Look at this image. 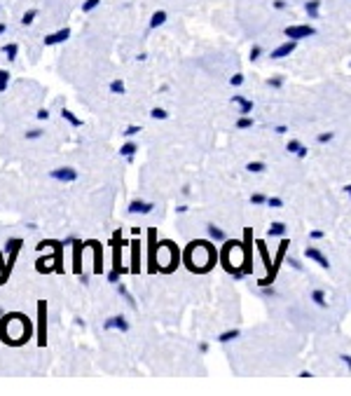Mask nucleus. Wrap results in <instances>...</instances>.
Returning a JSON list of instances; mask_svg holds the SVG:
<instances>
[{
	"label": "nucleus",
	"mask_w": 351,
	"mask_h": 396,
	"mask_svg": "<svg viewBox=\"0 0 351 396\" xmlns=\"http://www.w3.org/2000/svg\"><path fill=\"white\" fill-rule=\"evenodd\" d=\"M274 132H276V134H286V132H288V127H286V124H276V127H274Z\"/></svg>",
	"instance_id": "47"
},
{
	"label": "nucleus",
	"mask_w": 351,
	"mask_h": 396,
	"mask_svg": "<svg viewBox=\"0 0 351 396\" xmlns=\"http://www.w3.org/2000/svg\"><path fill=\"white\" fill-rule=\"evenodd\" d=\"M21 244H24V239H19V237L7 239V244H5L7 265H5V272L0 275V286H2V284L7 281V277H10V272H12V267H14V260H16V256H19V251H21Z\"/></svg>",
	"instance_id": "2"
},
{
	"label": "nucleus",
	"mask_w": 351,
	"mask_h": 396,
	"mask_svg": "<svg viewBox=\"0 0 351 396\" xmlns=\"http://www.w3.org/2000/svg\"><path fill=\"white\" fill-rule=\"evenodd\" d=\"M98 5H101V0H84V2H82V12H84V14L94 12Z\"/></svg>",
	"instance_id": "31"
},
{
	"label": "nucleus",
	"mask_w": 351,
	"mask_h": 396,
	"mask_svg": "<svg viewBox=\"0 0 351 396\" xmlns=\"http://www.w3.org/2000/svg\"><path fill=\"white\" fill-rule=\"evenodd\" d=\"M188 209H190L188 204H180V207H176V213H185Z\"/></svg>",
	"instance_id": "48"
},
{
	"label": "nucleus",
	"mask_w": 351,
	"mask_h": 396,
	"mask_svg": "<svg viewBox=\"0 0 351 396\" xmlns=\"http://www.w3.org/2000/svg\"><path fill=\"white\" fill-rule=\"evenodd\" d=\"M38 14H40V10H35V7H31V10H26V12L21 14V19H19V24L24 28L28 26H33L35 24V19H38Z\"/></svg>",
	"instance_id": "21"
},
{
	"label": "nucleus",
	"mask_w": 351,
	"mask_h": 396,
	"mask_svg": "<svg viewBox=\"0 0 351 396\" xmlns=\"http://www.w3.org/2000/svg\"><path fill=\"white\" fill-rule=\"evenodd\" d=\"M286 150L290 153V155H295V157H300V159H304L307 155H309V148L302 143V141H297V138H290L288 143H286Z\"/></svg>",
	"instance_id": "11"
},
{
	"label": "nucleus",
	"mask_w": 351,
	"mask_h": 396,
	"mask_svg": "<svg viewBox=\"0 0 351 396\" xmlns=\"http://www.w3.org/2000/svg\"><path fill=\"white\" fill-rule=\"evenodd\" d=\"M70 33H73V31H70V28H59V31H54V33H49V35H45V40H42V42H45V47H54V45H61V42H66V40L68 38H70Z\"/></svg>",
	"instance_id": "9"
},
{
	"label": "nucleus",
	"mask_w": 351,
	"mask_h": 396,
	"mask_svg": "<svg viewBox=\"0 0 351 396\" xmlns=\"http://www.w3.org/2000/svg\"><path fill=\"white\" fill-rule=\"evenodd\" d=\"M5 33H7V24H2V21H0V38H2Z\"/></svg>",
	"instance_id": "49"
},
{
	"label": "nucleus",
	"mask_w": 351,
	"mask_h": 396,
	"mask_svg": "<svg viewBox=\"0 0 351 396\" xmlns=\"http://www.w3.org/2000/svg\"><path fill=\"white\" fill-rule=\"evenodd\" d=\"M304 258L311 260V263H316L319 267H323V270H330V260H328V256L323 251H319L316 246H307L304 249Z\"/></svg>",
	"instance_id": "8"
},
{
	"label": "nucleus",
	"mask_w": 351,
	"mask_h": 396,
	"mask_svg": "<svg viewBox=\"0 0 351 396\" xmlns=\"http://www.w3.org/2000/svg\"><path fill=\"white\" fill-rule=\"evenodd\" d=\"M47 176H49V181H54V183L66 185V183H75L80 173H78L75 167H56V169H52Z\"/></svg>",
	"instance_id": "3"
},
{
	"label": "nucleus",
	"mask_w": 351,
	"mask_h": 396,
	"mask_svg": "<svg viewBox=\"0 0 351 396\" xmlns=\"http://www.w3.org/2000/svg\"><path fill=\"white\" fill-rule=\"evenodd\" d=\"M106 279H108L110 284L115 286V284H120V281H122V272H120V270H115V267H112V270H108V272H106Z\"/></svg>",
	"instance_id": "29"
},
{
	"label": "nucleus",
	"mask_w": 351,
	"mask_h": 396,
	"mask_svg": "<svg viewBox=\"0 0 351 396\" xmlns=\"http://www.w3.org/2000/svg\"><path fill=\"white\" fill-rule=\"evenodd\" d=\"M61 118H64V122H68L73 129H80V127H84V122H82V120L78 118L73 110H68V108H64V110H61Z\"/></svg>",
	"instance_id": "18"
},
{
	"label": "nucleus",
	"mask_w": 351,
	"mask_h": 396,
	"mask_svg": "<svg viewBox=\"0 0 351 396\" xmlns=\"http://www.w3.org/2000/svg\"><path fill=\"white\" fill-rule=\"evenodd\" d=\"M251 204H253V207H262V204H267V195H262V192L251 195Z\"/></svg>",
	"instance_id": "32"
},
{
	"label": "nucleus",
	"mask_w": 351,
	"mask_h": 396,
	"mask_svg": "<svg viewBox=\"0 0 351 396\" xmlns=\"http://www.w3.org/2000/svg\"><path fill=\"white\" fill-rule=\"evenodd\" d=\"M232 103H237L239 115H251V113H253V101L246 99V96H241V94H234V96H232Z\"/></svg>",
	"instance_id": "13"
},
{
	"label": "nucleus",
	"mask_w": 351,
	"mask_h": 396,
	"mask_svg": "<svg viewBox=\"0 0 351 396\" xmlns=\"http://www.w3.org/2000/svg\"><path fill=\"white\" fill-rule=\"evenodd\" d=\"M304 12L309 14V19H319V12H321V0H307V2H304Z\"/></svg>",
	"instance_id": "22"
},
{
	"label": "nucleus",
	"mask_w": 351,
	"mask_h": 396,
	"mask_svg": "<svg viewBox=\"0 0 351 396\" xmlns=\"http://www.w3.org/2000/svg\"><path fill=\"white\" fill-rule=\"evenodd\" d=\"M0 317H2V307H0Z\"/></svg>",
	"instance_id": "54"
},
{
	"label": "nucleus",
	"mask_w": 351,
	"mask_h": 396,
	"mask_svg": "<svg viewBox=\"0 0 351 396\" xmlns=\"http://www.w3.org/2000/svg\"><path fill=\"white\" fill-rule=\"evenodd\" d=\"M206 235H208V239H211V241H225V239H227V232H225L223 227H218L216 223L206 225Z\"/></svg>",
	"instance_id": "15"
},
{
	"label": "nucleus",
	"mask_w": 351,
	"mask_h": 396,
	"mask_svg": "<svg viewBox=\"0 0 351 396\" xmlns=\"http://www.w3.org/2000/svg\"><path fill=\"white\" fill-rule=\"evenodd\" d=\"M286 0H274V10H286Z\"/></svg>",
	"instance_id": "45"
},
{
	"label": "nucleus",
	"mask_w": 351,
	"mask_h": 396,
	"mask_svg": "<svg viewBox=\"0 0 351 396\" xmlns=\"http://www.w3.org/2000/svg\"><path fill=\"white\" fill-rule=\"evenodd\" d=\"M284 35L288 40H304V38H311L316 35V28L309 26V24H293V26H286L284 28Z\"/></svg>",
	"instance_id": "4"
},
{
	"label": "nucleus",
	"mask_w": 351,
	"mask_h": 396,
	"mask_svg": "<svg viewBox=\"0 0 351 396\" xmlns=\"http://www.w3.org/2000/svg\"><path fill=\"white\" fill-rule=\"evenodd\" d=\"M243 80H246V78H243V73H234V75L230 78V85H232V87H241Z\"/></svg>",
	"instance_id": "37"
},
{
	"label": "nucleus",
	"mask_w": 351,
	"mask_h": 396,
	"mask_svg": "<svg viewBox=\"0 0 351 396\" xmlns=\"http://www.w3.org/2000/svg\"><path fill=\"white\" fill-rule=\"evenodd\" d=\"M84 246H87V244L80 241V239L73 244V270H75L78 275L82 272V249H84Z\"/></svg>",
	"instance_id": "14"
},
{
	"label": "nucleus",
	"mask_w": 351,
	"mask_h": 396,
	"mask_svg": "<svg viewBox=\"0 0 351 396\" xmlns=\"http://www.w3.org/2000/svg\"><path fill=\"white\" fill-rule=\"evenodd\" d=\"M103 330H120V333H129L131 330V324H129V319L124 317V314H112L103 321Z\"/></svg>",
	"instance_id": "5"
},
{
	"label": "nucleus",
	"mask_w": 351,
	"mask_h": 396,
	"mask_svg": "<svg viewBox=\"0 0 351 396\" xmlns=\"http://www.w3.org/2000/svg\"><path fill=\"white\" fill-rule=\"evenodd\" d=\"M309 300L316 307H321V310H328V295H325V291L323 289H314L309 293Z\"/></svg>",
	"instance_id": "17"
},
{
	"label": "nucleus",
	"mask_w": 351,
	"mask_h": 396,
	"mask_svg": "<svg viewBox=\"0 0 351 396\" xmlns=\"http://www.w3.org/2000/svg\"><path fill=\"white\" fill-rule=\"evenodd\" d=\"M288 265H290V267H293V270H297V272H302V270H304V265L300 263V260H297V258H288Z\"/></svg>",
	"instance_id": "41"
},
{
	"label": "nucleus",
	"mask_w": 351,
	"mask_h": 396,
	"mask_svg": "<svg viewBox=\"0 0 351 396\" xmlns=\"http://www.w3.org/2000/svg\"><path fill=\"white\" fill-rule=\"evenodd\" d=\"M199 352H204V354H206V352H208V344L202 343V344H199Z\"/></svg>",
	"instance_id": "51"
},
{
	"label": "nucleus",
	"mask_w": 351,
	"mask_h": 396,
	"mask_svg": "<svg viewBox=\"0 0 351 396\" xmlns=\"http://www.w3.org/2000/svg\"><path fill=\"white\" fill-rule=\"evenodd\" d=\"M265 169H267V164L260 162V159H251V162L246 164V172H251V173H262Z\"/></svg>",
	"instance_id": "26"
},
{
	"label": "nucleus",
	"mask_w": 351,
	"mask_h": 396,
	"mask_svg": "<svg viewBox=\"0 0 351 396\" xmlns=\"http://www.w3.org/2000/svg\"><path fill=\"white\" fill-rule=\"evenodd\" d=\"M300 378H311V370H300Z\"/></svg>",
	"instance_id": "50"
},
{
	"label": "nucleus",
	"mask_w": 351,
	"mask_h": 396,
	"mask_svg": "<svg viewBox=\"0 0 351 396\" xmlns=\"http://www.w3.org/2000/svg\"><path fill=\"white\" fill-rule=\"evenodd\" d=\"M24 136H26V141H38V138L45 136V129H42V127H33V129H28Z\"/></svg>",
	"instance_id": "28"
},
{
	"label": "nucleus",
	"mask_w": 351,
	"mask_h": 396,
	"mask_svg": "<svg viewBox=\"0 0 351 396\" xmlns=\"http://www.w3.org/2000/svg\"><path fill=\"white\" fill-rule=\"evenodd\" d=\"M117 153H120V157H124L127 162H134L136 153H138V143L129 138V141H124V143L120 145V150H117Z\"/></svg>",
	"instance_id": "12"
},
{
	"label": "nucleus",
	"mask_w": 351,
	"mask_h": 396,
	"mask_svg": "<svg viewBox=\"0 0 351 396\" xmlns=\"http://www.w3.org/2000/svg\"><path fill=\"white\" fill-rule=\"evenodd\" d=\"M0 82H5V85H10V70H5V68H0Z\"/></svg>",
	"instance_id": "43"
},
{
	"label": "nucleus",
	"mask_w": 351,
	"mask_h": 396,
	"mask_svg": "<svg viewBox=\"0 0 351 396\" xmlns=\"http://www.w3.org/2000/svg\"><path fill=\"white\" fill-rule=\"evenodd\" d=\"M295 47H297V40H286L284 45H279L276 50H271L270 59H274V61H279V59H286V56H290V54L295 52Z\"/></svg>",
	"instance_id": "10"
},
{
	"label": "nucleus",
	"mask_w": 351,
	"mask_h": 396,
	"mask_svg": "<svg viewBox=\"0 0 351 396\" xmlns=\"http://www.w3.org/2000/svg\"><path fill=\"white\" fill-rule=\"evenodd\" d=\"M260 56H262V47H260V45H253V47H251V54H248V59H251V61H257Z\"/></svg>",
	"instance_id": "36"
},
{
	"label": "nucleus",
	"mask_w": 351,
	"mask_h": 396,
	"mask_svg": "<svg viewBox=\"0 0 351 396\" xmlns=\"http://www.w3.org/2000/svg\"><path fill=\"white\" fill-rule=\"evenodd\" d=\"M239 335H241V330H239V328H227V330H223V333L218 335L216 340H218L220 344H227V343H234Z\"/></svg>",
	"instance_id": "20"
},
{
	"label": "nucleus",
	"mask_w": 351,
	"mask_h": 396,
	"mask_svg": "<svg viewBox=\"0 0 351 396\" xmlns=\"http://www.w3.org/2000/svg\"><path fill=\"white\" fill-rule=\"evenodd\" d=\"M138 246H141V241H134V267H131V272L138 275L141 272V267H138Z\"/></svg>",
	"instance_id": "33"
},
{
	"label": "nucleus",
	"mask_w": 351,
	"mask_h": 396,
	"mask_svg": "<svg viewBox=\"0 0 351 396\" xmlns=\"http://www.w3.org/2000/svg\"><path fill=\"white\" fill-rule=\"evenodd\" d=\"M78 241V237H68V239H64V249H68V246H73Z\"/></svg>",
	"instance_id": "46"
},
{
	"label": "nucleus",
	"mask_w": 351,
	"mask_h": 396,
	"mask_svg": "<svg viewBox=\"0 0 351 396\" xmlns=\"http://www.w3.org/2000/svg\"><path fill=\"white\" fill-rule=\"evenodd\" d=\"M155 211V204L148 202V199H131L129 207H127V213L129 216H148V213Z\"/></svg>",
	"instance_id": "6"
},
{
	"label": "nucleus",
	"mask_w": 351,
	"mask_h": 396,
	"mask_svg": "<svg viewBox=\"0 0 351 396\" xmlns=\"http://www.w3.org/2000/svg\"><path fill=\"white\" fill-rule=\"evenodd\" d=\"M35 118L40 120V122H45V120H49V108H40V110L35 113Z\"/></svg>",
	"instance_id": "40"
},
{
	"label": "nucleus",
	"mask_w": 351,
	"mask_h": 396,
	"mask_svg": "<svg viewBox=\"0 0 351 396\" xmlns=\"http://www.w3.org/2000/svg\"><path fill=\"white\" fill-rule=\"evenodd\" d=\"M150 118H152V120H169V113H166L164 108L155 106L152 110H150Z\"/></svg>",
	"instance_id": "30"
},
{
	"label": "nucleus",
	"mask_w": 351,
	"mask_h": 396,
	"mask_svg": "<svg viewBox=\"0 0 351 396\" xmlns=\"http://www.w3.org/2000/svg\"><path fill=\"white\" fill-rule=\"evenodd\" d=\"M339 361H342V363L347 366V370L351 373V354H339Z\"/></svg>",
	"instance_id": "42"
},
{
	"label": "nucleus",
	"mask_w": 351,
	"mask_h": 396,
	"mask_svg": "<svg viewBox=\"0 0 351 396\" xmlns=\"http://www.w3.org/2000/svg\"><path fill=\"white\" fill-rule=\"evenodd\" d=\"M260 293H262L265 298H274V295H276V291H274V286H260Z\"/></svg>",
	"instance_id": "39"
},
{
	"label": "nucleus",
	"mask_w": 351,
	"mask_h": 396,
	"mask_svg": "<svg viewBox=\"0 0 351 396\" xmlns=\"http://www.w3.org/2000/svg\"><path fill=\"white\" fill-rule=\"evenodd\" d=\"M0 52L5 54V59L12 64V61H16V56H19V45L16 42H7V45L0 47Z\"/></svg>",
	"instance_id": "19"
},
{
	"label": "nucleus",
	"mask_w": 351,
	"mask_h": 396,
	"mask_svg": "<svg viewBox=\"0 0 351 396\" xmlns=\"http://www.w3.org/2000/svg\"><path fill=\"white\" fill-rule=\"evenodd\" d=\"M166 19H169L166 10H157V12H152V17H150L148 28H150V31H157L160 26H164V24H166Z\"/></svg>",
	"instance_id": "16"
},
{
	"label": "nucleus",
	"mask_w": 351,
	"mask_h": 396,
	"mask_svg": "<svg viewBox=\"0 0 351 396\" xmlns=\"http://www.w3.org/2000/svg\"><path fill=\"white\" fill-rule=\"evenodd\" d=\"M344 192H347V195H349V199H351V183L347 185V188H344Z\"/></svg>",
	"instance_id": "53"
},
{
	"label": "nucleus",
	"mask_w": 351,
	"mask_h": 396,
	"mask_svg": "<svg viewBox=\"0 0 351 396\" xmlns=\"http://www.w3.org/2000/svg\"><path fill=\"white\" fill-rule=\"evenodd\" d=\"M309 237H311V239H323V237H325V232H323V230H311Z\"/></svg>",
	"instance_id": "44"
},
{
	"label": "nucleus",
	"mask_w": 351,
	"mask_h": 396,
	"mask_svg": "<svg viewBox=\"0 0 351 396\" xmlns=\"http://www.w3.org/2000/svg\"><path fill=\"white\" fill-rule=\"evenodd\" d=\"M216 263V251L208 241H192L185 253V265L190 272H208Z\"/></svg>",
	"instance_id": "1"
},
{
	"label": "nucleus",
	"mask_w": 351,
	"mask_h": 396,
	"mask_svg": "<svg viewBox=\"0 0 351 396\" xmlns=\"http://www.w3.org/2000/svg\"><path fill=\"white\" fill-rule=\"evenodd\" d=\"M333 138H335V134H333V132H323V134H319V136H316V141H319L321 145H323V143H330Z\"/></svg>",
	"instance_id": "34"
},
{
	"label": "nucleus",
	"mask_w": 351,
	"mask_h": 396,
	"mask_svg": "<svg viewBox=\"0 0 351 396\" xmlns=\"http://www.w3.org/2000/svg\"><path fill=\"white\" fill-rule=\"evenodd\" d=\"M267 87H274V89L284 87V78H281V75H276V78H270V80H267Z\"/></svg>",
	"instance_id": "38"
},
{
	"label": "nucleus",
	"mask_w": 351,
	"mask_h": 396,
	"mask_svg": "<svg viewBox=\"0 0 351 396\" xmlns=\"http://www.w3.org/2000/svg\"><path fill=\"white\" fill-rule=\"evenodd\" d=\"M267 235H270V237H284L286 235V223H281V221L271 223L270 227H267Z\"/></svg>",
	"instance_id": "24"
},
{
	"label": "nucleus",
	"mask_w": 351,
	"mask_h": 396,
	"mask_svg": "<svg viewBox=\"0 0 351 396\" xmlns=\"http://www.w3.org/2000/svg\"><path fill=\"white\" fill-rule=\"evenodd\" d=\"M141 132H143V127H141V124H129V127H124V129H122V136H124V138H134V136H138Z\"/></svg>",
	"instance_id": "27"
},
{
	"label": "nucleus",
	"mask_w": 351,
	"mask_h": 396,
	"mask_svg": "<svg viewBox=\"0 0 351 396\" xmlns=\"http://www.w3.org/2000/svg\"><path fill=\"white\" fill-rule=\"evenodd\" d=\"M7 87H10V85H5V82H0V94H2V92H7Z\"/></svg>",
	"instance_id": "52"
},
{
	"label": "nucleus",
	"mask_w": 351,
	"mask_h": 396,
	"mask_svg": "<svg viewBox=\"0 0 351 396\" xmlns=\"http://www.w3.org/2000/svg\"><path fill=\"white\" fill-rule=\"evenodd\" d=\"M253 124H255V120L251 118V115H239V120H237V129H239V132H243V129H253Z\"/></svg>",
	"instance_id": "25"
},
{
	"label": "nucleus",
	"mask_w": 351,
	"mask_h": 396,
	"mask_svg": "<svg viewBox=\"0 0 351 396\" xmlns=\"http://www.w3.org/2000/svg\"><path fill=\"white\" fill-rule=\"evenodd\" d=\"M38 319H40V330H38V344L45 347L47 344V305L45 300L38 303Z\"/></svg>",
	"instance_id": "7"
},
{
	"label": "nucleus",
	"mask_w": 351,
	"mask_h": 396,
	"mask_svg": "<svg viewBox=\"0 0 351 396\" xmlns=\"http://www.w3.org/2000/svg\"><path fill=\"white\" fill-rule=\"evenodd\" d=\"M108 92L115 94V96H122V94H127V85H124L122 80H110V82H108Z\"/></svg>",
	"instance_id": "23"
},
{
	"label": "nucleus",
	"mask_w": 351,
	"mask_h": 396,
	"mask_svg": "<svg viewBox=\"0 0 351 396\" xmlns=\"http://www.w3.org/2000/svg\"><path fill=\"white\" fill-rule=\"evenodd\" d=\"M267 207H270V209H281V207H284V199L281 197H267Z\"/></svg>",
	"instance_id": "35"
}]
</instances>
